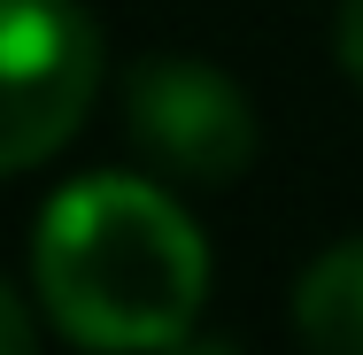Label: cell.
I'll list each match as a JSON object with an SVG mask.
<instances>
[{"label": "cell", "instance_id": "1", "mask_svg": "<svg viewBox=\"0 0 363 355\" xmlns=\"http://www.w3.org/2000/svg\"><path fill=\"white\" fill-rule=\"evenodd\" d=\"M31 286L77 348L155 355L194 332L209 247L155 178H77L39 216Z\"/></svg>", "mask_w": 363, "mask_h": 355}, {"label": "cell", "instance_id": "2", "mask_svg": "<svg viewBox=\"0 0 363 355\" xmlns=\"http://www.w3.org/2000/svg\"><path fill=\"white\" fill-rule=\"evenodd\" d=\"M101 85V23L77 0H0V178L62 154Z\"/></svg>", "mask_w": 363, "mask_h": 355}, {"label": "cell", "instance_id": "3", "mask_svg": "<svg viewBox=\"0 0 363 355\" xmlns=\"http://www.w3.org/2000/svg\"><path fill=\"white\" fill-rule=\"evenodd\" d=\"M124 140L170 186H232V178H247L263 124L224 70L155 55L124 77Z\"/></svg>", "mask_w": 363, "mask_h": 355}, {"label": "cell", "instance_id": "4", "mask_svg": "<svg viewBox=\"0 0 363 355\" xmlns=\"http://www.w3.org/2000/svg\"><path fill=\"white\" fill-rule=\"evenodd\" d=\"M294 332L309 355H363V240L325 247L294 278Z\"/></svg>", "mask_w": 363, "mask_h": 355}, {"label": "cell", "instance_id": "5", "mask_svg": "<svg viewBox=\"0 0 363 355\" xmlns=\"http://www.w3.org/2000/svg\"><path fill=\"white\" fill-rule=\"evenodd\" d=\"M0 355H39V332H31V309L23 293L0 278Z\"/></svg>", "mask_w": 363, "mask_h": 355}, {"label": "cell", "instance_id": "6", "mask_svg": "<svg viewBox=\"0 0 363 355\" xmlns=\"http://www.w3.org/2000/svg\"><path fill=\"white\" fill-rule=\"evenodd\" d=\"M333 55H340V70L363 85V0H340V16H333Z\"/></svg>", "mask_w": 363, "mask_h": 355}, {"label": "cell", "instance_id": "7", "mask_svg": "<svg viewBox=\"0 0 363 355\" xmlns=\"http://www.w3.org/2000/svg\"><path fill=\"white\" fill-rule=\"evenodd\" d=\"M155 355H240L232 340H201V332H178L170 348H155Z\"/></svg>", "mask_w": 363, "mask_h": 355}]
</instances>
